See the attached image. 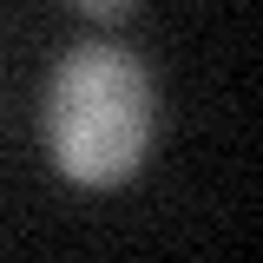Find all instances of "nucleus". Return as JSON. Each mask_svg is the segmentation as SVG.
<instances>
[{
	"label": "nucleus",
	"mask_w": 263,
	"mask_h": 263,
	"mask_svg": "<svg viewBox=\"0 0 263 263\" xmlns=\"http://www.w3.org/2000/svg\"><path fill=\"white\" fill-rule=\"evenodd\" d=\"M152 119H158L152 72L119 40H79L46 72V92H40L46 158L60 164V178L86 184V191L125 184L145 164Z\"/></svg>",
	"instance_id": "f257e3e1"
},
{
	"label": "nucleus",
	"mask_w": 263,
	"mask_h": 263,
	"mask_svg": "<svg viewBox=\"0 0 263 263\" xmlns=\"http://www.w3.org/2000/svg\"><path fill=\"white\" fill-rule=\"evenodd\" d=\"M86 20H105V27H119V20H132L138 13V0H72Z\"/></svg>",
	"instance_id": "f03ea898"
}]
</instances>
